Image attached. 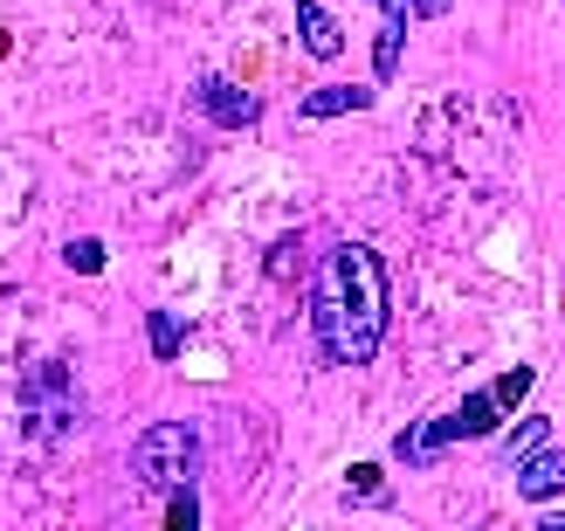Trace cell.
<instances>
[{
    "label": "cell",
    "instance_id": "14",
    "mask_svg": "<svg viewBox=\"0 0 565 531\" xmlns=\"http://www.w3.org/2000/svg\"><path fill=\"white\" fill-rule=\"evenodd\" d=\"M456 0H414V14H448Z\"/></svg>",
    "mask_w": 565,
    "mask_h": 531
},
{
    "label": "cell",
    "instance_id": "11",
    "mask_svg": "<svg viewBox=\"0 0 565 531\" xmlns=\"http://www.w3.org/2000/svg\"><path fill=\"white\" fill-rule=\"evenodd\" d=\"M152 352H159V359L180 352V318H173V311H152Z\"/></svg>",
    "mask_w": 565,
    "mask_h": 531
},
{
    "label": "cell",
    "instance_id": "10",
    "mask_svg": "<svg viewBox=\"0 0 565 531\" xmlns=\"http://www.w3.org/2000/svg\"><path fill=\"white\" fill-rule=\"evenodd\" d=\"M531 386H539V373H531V367H511V373H503V380L490 386V394H497V407H518V401L531 394Z\"/></svg>",
    "mask_w": 565,
    "mask_h": 531
},
{
    "label": "cell",
    "instance_id": "6",
    "mask_svg": "<svg viewBox=\"0 0 565 531\" xmlns=\"http://www.w3.org/2000/svg\"><path fill=\"white\" fill-rule=\"evenodd\" d=\"M201 110H207V118L214 125H256V97H248V91H235V83H221V76H207L201 83Z\"/></svg>",
    "mask_w": 565,
    "mask_h": 531
},
{
    "label": "cell",
    "instance_id": "3",
    "mask_svg": "<svg viewBox=\"0 0 565 531\" xmlns=\"http://www.w3.org/2000/svg\"><path fill=\"white\" fill-rule=\"evenodd\" d=\"M193 469H201V435H193L186 422H152L146 435L131 442V477L146 490H186Z\"/></svg>",
    "mask_w": 565,
    "mask_h": 531
},
{
    "label": "cell",
    "instance_id": "7",
    "mask_svg": "<svg viewBox=\"0 0 565 531\" xmlns=\"http://www.w3.org/2000/svg\"><path fill=\"white\" fill-rule=\"evenodd\" d=\"M373 91H359V83H318V91L303 97V118H345V110H365Z\"/></svg>",
    "mask_w": 565,
    "mask_h": 531
},
{
    "label": "cell",
    "instance_id": "8",
    "mask_svg": "<svg viewBox=\"0 0 565 531\" xmlns=\"http://www.w3.org/2000/svg\"><path fill=\"white\" fill-rule=\"evenodd\" d=\"M297 28H303V49L318 55V63H331V55L345 49V28H338V21H331L324 8H310V0H303V8H297Z\"/></svg>",
    "mask_w": 565,
    "mask_h": 531
},
{
    "label": "cell",
    "instance_id": "5",
    "mask_svg": "<svg viewBox=\"0 0 565 531\" xmlns=\"http://www.w3.org/2000/svg\"><path fill=\"white\" fill-rule=\"evenodd\" d=\"M518 490L531 497V505L558 497V490H565V456H558V449H531V456L518 463Z\"/></svg>",
    "mask_w": 565,
    "mask_h": 531
},
{
    "label": "cell",
    "instance_id": "13",
    "mask_svg": "<svg viewBox=\"0 0 565 531\" xmlns=\"http://www.w3.org/2000/svg\"><path fill=\"white\" fill-rule=\"evenodd\" d=\"M166 518H173V531H193V524H201V505H193V484H186V490H173V505H166Z\"/></svg>",
    "mask_w": 565,
    "mask_h": 531
},
{
    "label": "cell",
    "instance_id": "2",
    "mask_svg": "<svg viewBox=\"0 0 565 531\" xmlns=\"http://www.w3.org/2000/svg\"><path fill=\"white\" fill-rule=\"evenodd\" d=\"M21 422L35 442H63L83 428V394H76V380L63 359H42V367H28L21 380Z\"/></svg>",
    "mask_w": 565,
    "mask_h": 531
},
{
    "label": "cell",
    "instance_id": "1",
    "mask_svg": "<svg viewBox=\"0 0 565 531\" xmlns=\"http://www.w3.org/2000/svg\"><path fill=\"white\" fill-rule=\"evenodd\" d=\"M318 339L331 367H365L386 339V263L365 242H338L318 276Z\"/></svg>",
    "mask_w": 565,
    "mask_h": 531
},
{
    "label": "cell",
    "instance_id": "12",
    "mask_svg": "<svg viewBox=\"0 0 565 531\" xmlns=\"http://www.w3.org/2000/svg\"><path fill=\"white\" fill-rule=\"evenodd\" d=\"M63 256H70V269L97 276V269H104V242H90V235H83V242H70V248H63Z\"/></svg>",
    "mask_w": 565,
    "mask_h": 531
},
{
    "label": "cell",
    "instance_id": "4",
    "mask_svg": "<svg viewBox=\"0 0 565 531\" xmlns=\"http://www.w3.org/2000/svg\"><path fill=\"white\" fill-rule=\"evenodd\" d=\"M497 428V394H469L456 414H441V422L428 428L435 449H448V442H476V435H490Z\"/></svg>",
    "mask_w": 565,
    "mask_h": 531
},
{
    "label": "cell",
    "instance_id": "9",
    "mask_svg": "<svg viewBox=\"0 0 565 531\" xmlns=\"http://www.w3.org/2000/svg\"><path fill=\"white\" fill-rule=\"evenodd\" d=\"M545 435H552V422H545V414H531V422H518L511 435H503V463H524L531 449H545Z\"/></svg>",
    "mask_w": 565,
    "mask_h": 531
}]
</instances>
